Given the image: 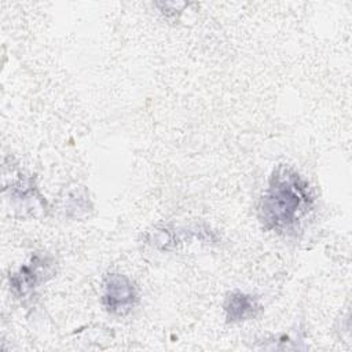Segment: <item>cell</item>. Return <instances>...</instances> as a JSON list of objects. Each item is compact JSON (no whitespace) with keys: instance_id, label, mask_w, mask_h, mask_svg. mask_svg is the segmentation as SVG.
<instances>
[{"instance_id":"cell-3","label":"cell","mask_w":352,"mask_h":352,"mask_svg":"<svg viewBox=\"0 0 352 352\" xmlns=\"http://www.w3.org/2000/svg\"><path fill=\"white\" fill-rule=\"evenodd\" d=\"M52 260L48 256L34 254L29 263L23 264L16 272L10 276V285L12 293L18 298H25L30 296L38 285L45 282L51 275Z\"/></svg>"},{"instance_id":"cell-2","label":"cell","mask_w":352,"mask_h":352,"mask_svg":"<svg viewBox=\"0 0 352 352\" xmlns=\"http://www.w3.org/2000/svg\"><path fill=\"white\" fill-rule=\"evenodd\" d=\"M138 289L135 283L122 274H109L103 283L102 305L117 316L129 314L138 304Z\"/></svg>"},{"instance_id":"cell-1","label":"cell","mask_w":352,"mask_h":352,"mask_svg":"<svg viewBox=\"0 0 352 352\" xmlns=\"http://www.w3.org/2000/svg\"><path fill=\"white\" fill-rule=\"evenodd\" d=\"M314 204L309 183L292 166L278 165L260 199L258 220L267 231L294 235L308 220Z\"/></svg>"},{"instance_id":"cell-4","label":"cell","mask_w":352,"mask_h":352,"mask_svg":"<svg viewBox=\"0 0 352 352\" xmlns=\"http://www.w3.org/2000/svg\"><path fill=\"white\" fill-rule=\"evenodd\" d=\"M261 304L258 300L242 292H231L224 302L226 319L228 323H241L254 319L261 312Z\"/></svg>"}]
</instances>
